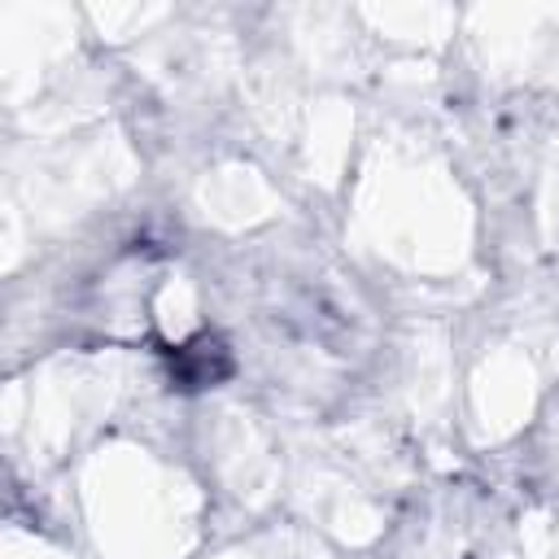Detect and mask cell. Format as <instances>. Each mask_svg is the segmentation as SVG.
<instances>
[{
    "instance_id": "obj_1",
    "label": "cell",
    "mask_w": 559,
    "mask_h": 559,
    "mask_svg": "<svg viewBox=\"0 0 559 559\" xmlns=\"http://www.w3.org/2000/svg\"><path fill=\"white\" fill-rule=\"evenodd\" d=\"M170 380L179 389H205V384H218L231 376V354L223 349L218 336H192L188 345L170 349Z\"/></svg>"
}]
</instances>
